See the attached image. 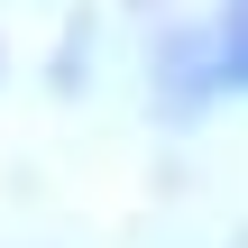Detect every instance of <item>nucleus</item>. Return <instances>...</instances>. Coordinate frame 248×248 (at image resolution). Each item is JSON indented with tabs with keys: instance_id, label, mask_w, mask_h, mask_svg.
Here are the masks:
<instances>
[{
	"instance_id": "f257e3e1",
	"label": "nucleus",
	"mask_w": 248,
	"mask_h": 248,
	"mask_svg": "<svg viewBox=\"0 0 248 248\" xmlns=\"http://www.w3.org/2000/svg\"><path fill=\"white\" fill-rule=\"evenodd\" d=\"M212 74H221V92H248V0H221V28H212Z\"/></svg>"
}]
</instances>
